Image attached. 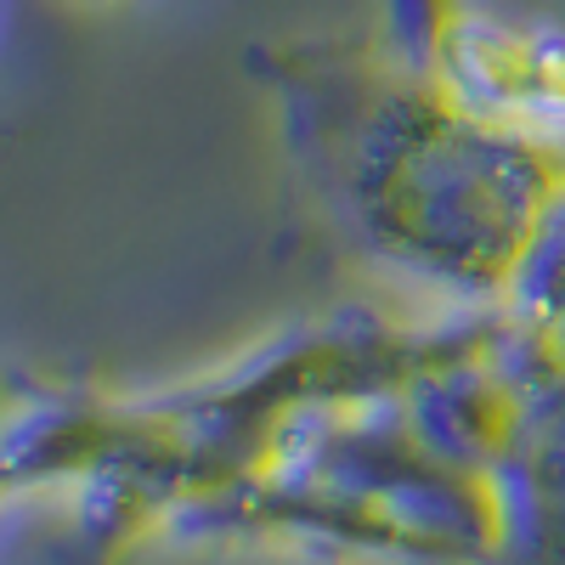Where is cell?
<instances>
[{
  "label": "cell",
  "mask_w": 565,
  "mask_h": 565,
  "mask_svg": "<svg viewBox=\"0 0 565 565\" xmlns=\"http://www.w3.org/2000/svg\"><path fill=\"white\" fill-rule=\"evenodd\" d=\"M85 7H114V0H85Z\"/></svg>",
  "instance_id": "obj_3"
},
{
  "label": "cell",
  "mask_w": 565,
  "mask_h": 565,
  "mask_svg": "<svg viewBox=\"0 0 565 565\" xmlns=\"http://www.w3.org/2000/svg\"><path fill=\"white\" fill-rule=\"evenodd\" d=\"M289 153L385 271L469 311H509L565 232V148L452 103L396 45L282 40L255 52Z\"/></svg>",
  "instance_id": "obj_1"
},
{
  "label": "cell",
  "mask_w": 565,
  "mask_h": 565,
  "mask_svg": "<svg viewBox=\"0 0 565 565\" xmlns=\"http://www.w3.org/2000/svg\"><path fill=\"white\" fill-rule=\"evenodd\" d=\"M418 63L476 119L565 148V23L452 0Z\"/></svg>",
  "instance_id": "obj_2"
}]
</instances>
